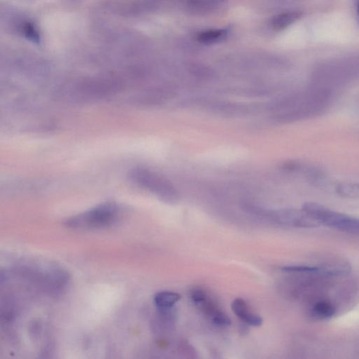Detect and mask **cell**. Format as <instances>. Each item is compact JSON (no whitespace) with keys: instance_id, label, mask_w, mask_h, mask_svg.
<instances>
[{"instance_id":"cell-6","label":"cell","mask_w":359,"mask_h":359,"mask_svg":"<svg viewBox=\"0 0 359 359\" xmlns=\"http://www.w3.org/2000/svg\"><path fill=\"white\" fill-rule=\"evenodd\" d=\"M254 213L268 216L276 223L287 225V226L300 227V228H315L320 226L317 221L302 209L285 208V209L268 211L261 208L255 207Z\"/></svg>"},{"instance_id":"cell-10","label":"cell","mask_w":359,"mask_h":359,"mask_svg":"<svg viewBox=\"0 0 359 359\" xmlns=\"http://www.w3.org/2000/svg\"><path fill=\"white\" fill-rule=\"evenodd\" d=\"M228 35L229 31L227 29L212 30L199 34L197 39L202 44H213L225 40Z\"/></svg>"},{"instance_id":"cell-12","label":"cell","mask_w":359,"mask_h":359,"mask_svg":"<svg viewBox=\"0 0 359 359\" xmlns=\"http://www.w3.org/2000/svg\"><path fill=\"white\" fill-rule=\"evenodd\" d=\"M232 309L236 317L240 318L243 322H245L252 314L249 312L247 303L242 298L235 299L232 303Z\"/></svg>"},{"instance_id":"cell-13","label":"cell","mask_w":359,"mask_h":359,"mask_svg":"<svg viewBox=\"0 0 359 359\" xmlns=\"http://www.w3.org/2000/svg\"><path fill=\"white\" fill-rule=\"evenodd\" d=\"M24 35L26 39L31 42L38 44L40 43L41 37L39 32L31 23L26 24L23 27Z\"/></svg>"},{"instance_id":"cell-11","label":"cell","mask_w":359,"mask_h":359,"mask_svg":"<svg viewBox=\"0 0 359 359\" xmlns=\"http://www.w3.org/2000/svg\"><path fill=\"white\" fill-rule=\"evenodd\" d=\"M334 190L341 198L359 199V182H340Z\"/></svg>"},{"instance_id":"cell-5","label":"cell","mask_w":359,"mask_h":359,"mask_svg":"<svg viewBox=\"0 0 359 359\" xmlns=\"http://www.w3.org/2000/svg\"><path fill=\"white\" fill-rule=\"evenodd\" d=\"M187 107L195 106L204 108L214 114L227 116H245L254 114L267 109L266 105H246L241 103L225 102V101H213L207 99L189 100L183 103Z\"/></svg>"},{"instance_id":"cell-7","label":"cell","mask_w":359,"mask_h":359,"mask_svg":"<svg viewBox=\"0 0 359 359\" xmlns=\"http://www.w3.org/2000/svg\"><path fill=\"white\" fill-rule=\"evenodd\" d=\"M310 317L315 320H328L337 315V308L326 299H317L310 305Z\"/></svg>"},{"instance_id":"cell-15","label":"cell","mask_w":359,"mask_h":359,"mask_svg":"<svg viewBox=\"0 0 359 359\" xmlns=\"http://www.w3.org/2000/svg\"><path fill=\"white\" fill-rule=\"evenodd\" d=\"M210 319L214 325L219 327L229 326L232 323L230 318L221 312V310L216 313L213 317L210 318Z\"/></svg>"},{"instance_id":"cell-3","label":"cell","mask_w":359,"mask_h":359,"mask_svg":"<svg viewBox=\"0 0 359 359\" xmlns=\"http://www.w3.org/2000/svg\"><path fill=\"white\" fill-rule=\"evenodd\" d=\"M129 178L135 185L153 193L163 202L176 204L180 200L179 193L172 182L150 169H133Z\"/></svg>"},{"instance_id":"cell-1","label":"cell","mask_w":359,"mask_h":359,"mask_svg":"<svg viewBox=\"0 0 359 359\" xmlns=\"http://www.w3.org/2000/svg\"><path fill=\"white\" fill-rule=\"evenodd\" d=\"M332 98L330 90L314 88L271 102V108L279 111L273 119L280 123L300 121L321 114L328 106Z\"/></svg>"},{"instance_id":"cell-8","label":"cell","mask_w":359,"mask_h":359,"mask_svg":"<svg viewBox=\"0 0 359 359\" xmlns=\"http://www.w3.org/2000/svg\"><path fill=\"white\" fill-rule=\"evenodd\" d=\"M181 299L177 293L172 291H161L157 293L154 298V302L159 311L173 309L175 304Z\"/></svg>"},{"instance_id":"cell-14","label":"cell","mask_w":359,"mask_h":359,"mask_svg":"<svg viewBox=\"0 0 359 359\" xmlns=\"http://www.w3.org/2000/svg\"><path fill=\"white\" fill-rule=\"evenodd\" d=\"M191 73L195 77L202 80H212L215 78V73L211 69L204 67L193 66L190 69Z\"/></svg>"},{"instance_id":"cell-16","label":"cell","mask_w":359,"mask_h":359,"mask_svg":"<svg viewBox=\"0 0 359 359\" xmlns=\"http://www.w3.org/2000/svg\"><path fill=\"white\" fill-rule=\"evenodd\" d=\"M190 297L192 300H193L194 303L196 304L197 307H199L203 302L206 301L208 298L206 293L202 289H199V288H194V289H192Z\"/></svg>"},{"instance_id":"cell-2","label":"cell","mask_w":359,"mask_h":359,"mask_svg":"<svg viewBox=\"0 0 359 359\" xmlns=\"http://www.w3.org/2000/svg\"><path fill=\"white\" fill-rule=\"evenodd\" d=\"M121 209L114 202H105L70 218L65 222L73 229H97L114 225L119 219Z\"/></svg>"},{"instance_id":"cell-4","label":"cell","mask_w":359,"mask_h":359,"mask_svg":"<svg viewBox=\"0 0 359 359\" xmlns=\"http://www.w3.org/2000/svg\"><path fill=\"white\" fill-rule=\"evenodd\" d=\"M302 209L320 225L359 236V219L334 211L315 202L305 203Z\"/></svg>"},{"instance_id":"cell-9","label":"cell","mask_w":359,"mask_h":359,"mask_svg":"<svg viewBox=\"0 0 359 359\" xmlns=\"http://www.w3.org/2000/svg\"><path fill=\"white\" fill-rule=\"evenodd\" d=\"M302 15L300 11H289L277 15L271 20V27L276 31H281L300 19Z\"/></svg>"}]
</instances>
